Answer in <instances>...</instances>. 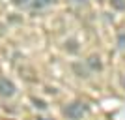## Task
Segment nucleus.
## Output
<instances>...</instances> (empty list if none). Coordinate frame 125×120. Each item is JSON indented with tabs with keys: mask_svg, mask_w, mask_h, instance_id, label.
Returning <instances> with one entry per match:
<instances>
[{
	"mask_svg": "<svg viewBox=\"0 0 125 120\" xmlns=\"http://www.w3.org/2000/svg\"><path fill=\"white\" fill-rule=\"evenodd\" d=\"M84 113H86V105L80 103V101H73V103H69L65 109H63V115L67 116L69 120H78L82 118Z\"/></svg>",
	"mask_w": 125,
	"mask_h": 120,
	"instance_id": "1",
	"label": "nucleus"
},
{
	"mask_svg": "<svg viewBox=\"0 0 125 120\" xmlns=\"http://www.w3.org/2000/svg\"><path fill=\"white\" fill-rule=\"evenodd\" d=\"M13 94H15V84L11 83L10 79L0 77V96L2 98H11Z\"/></svg>",
	"mask_w": 125,
	"mask_h": 120,
	"instance_id": "2",
	"label": "nucleus"
},
{
	"mask_svg": "<svg viewBox=\"0 0 125 120\" xmlns=\"http://www.w3.org/2000/svg\"><path fill=\"white\" fill-rule=\"evenodd\" d=\"M86 64H88V68L94 69V71H101V69H103V64H101L99 56H95V54H92V56L86 60Z\"/></svg>",
	"mask_w": 125,
	"mask_h": 120,
	"instance_id": "3",
	"label": "nucleus"
},
{
	"mask_svg": "<svg viewBox=\"0 0 125 120\" xmlns=\"http://www.w3.org/2000/svg\"><path fill=\"white\" fill-rule=\"evenodd\" d=\"M54 0H34L32 2V6L36 8V10H41V8H45V6H51Z\"/></svg>",
	"mask_w": 125,
	"mask_h": 120,
	"instance_id": "4",
	"label": "nucleus"
},
{
	"mask_svg": "<svg viewBox=\"0 0 125 120\" xmlns=\"http://www.w3.org/2000/svg\"><path fill=\"white\" fill-rule=\"evenodd\" d=\"M73 69L78 73V77H88V69H86V68H82L80 64H73Z\"/></svg>",
	"mask_w": 125,
	"mask_h": 120,
	"instance_id": "5",
	"label": "nucleus"
},
{
	"mask_svg": "<svg viewBox=\"0 0 125 120\" xmlns=\"http://www.w3.org/2000/svg\"><path fill=\"white\" fill-rule=\"evenodd\" d=\"M110 4H112V8L114 10H125V0H110Z\"/></svg>",
	"mask_w": 125,
	"mask_h": 120,
	"instance_id": "6",
	"label": "nucleus"
},
{
	"mask_svg": "<svg viewBox=\"0 0 125 120\" xmlns=\"http://www.w3.org/2000/svg\"><path fill=\"white\" fill-rule=\"evenodd\" d=\"M118 47L121 51H125V32H120L118 34Z\"/></svg>",
	"mask_w": 125,
	"mask_h": 120,
	"instance_id": "7",
	"label": "nucleus"
},
{
	"mask_svg": "<svg viewBox=\"0 0 125 120\" xmlns=\"http://www.w3.org/2000/svg\"><path fill=\"white\" fill-rule=\"evenodd\" d=\"M32 101H34V105H36L37 109H47V103H45L43 99H37V98H34Z\"/></svg>",
	"mask_w": 125,
	"mask_h": 120,
	"instance_id": "8",
	"label": "nucleus"
},
{
	"mask_svg": "<svg viewBox=\"0 0 125 120\" xmlns=\"http://www.w3.org/2000/svg\"><path fill=\"white\" fill-rule=\"evenodd\" d=\"M65 49H69L71 53H77L78 51V47H77V43H75V41H67V43H65Z\"/></svg>",
	"mask_w": 125,
	"mask_h": 120,
	"instance_id": "9",
	"label": "nucleus"
},
{
	"mask_svg": "<svg viewBox=\"0 0 125 120\" xmlns=\"http://www.w3.org/2000/svg\"><path fill=\"white\" fill-rule=\"evenodd\" d=\"M71 2H73V4H77V6H84L88 0H71Z\"/></svg>",
	"mask_w": 125,
	"mask_h": 120,
	"instance_id": "10",
	"label": "nucleus"
},
{
	"mask_svg": "<svg viewBox=\"0 0 125 120\" xmlns=\"http://www.w3.org/2000/svg\"><path fill=\"white\" fill-rule=\"evenodd\" d=\"M15 4H17V6H21V4L24 6V4H26V0H15Z\"/></svg>",
	"mask_w": 125,
	"mask_h": 120,
	"instance_id": "11",
	"label": "nucleus"
},
{
	"mask_svg": "<svg viewBox=\"0 0 125 120\" xmlns=\"http://www.w3.org/2000/svg\"><path fill=\"white\" fill-rule=\"evenodd\" d=\"M121 84H123V86H125V77H123V81H121Z\"/></svg>",
	"mask_w": 125,
	"mask_h": 120,
	"instance_id": "12",
	"label": "nucleus"
},
{
	"mask_svg": "<svg viewBox=\"0 0 125 120\" xmlns=\"http://www.w3.org/2000/svg\"><path fill=\"white\" fill-rule=\"evenodd\" d=\"M37 120H47V118H37Z\"/></svg>",
	"mask_w": 125,
	"mask_h": 120,
	"instance_id": "13",
	"label": "nucleus"
}]
</instances>
